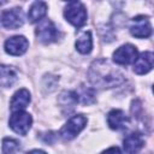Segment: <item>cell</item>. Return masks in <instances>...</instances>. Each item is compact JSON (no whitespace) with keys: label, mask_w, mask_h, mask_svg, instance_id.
I'll return each mask as SVG.
<instances>
[{"label":"cell","mask_w":154,"mask_h":154,"mask_svg":"<svg viewBox=\"0 0 154 154\" xmlns=\"http://www.w3.org/2000/svg\"><path fill=\"white\" fill-rule=\"evenodd\" d=\"M65 1H77V0H65Z\"/></svg>","instance_id":"obj_20"},{"label":"cell","mask_w":154,"mask_h":154,"mask_svg":"<svg viewBox=\"0 0 154 154\" xmlns=\"http://www.w3.org/2000/svg\"><path fill=\"white\" fill-rule=\"evenodd\" d=\"M46 13H47V5L42 1H36L30 6L28 17L31 23H36V22L42 20V18L46 16Z\"/></svg>","instance_id":"obj_15"},{"label":"cell","mask_w":154,"mask_h":154,"mask_svg":"<svg viewBox=\"0 0 154 154\" xmlns=\"http://www.w3.org/2000/svg\"><path fill=\"white\" fill-rule=\"evenodd\" d=\"M30 100H31L30 93L26 89L23 88V89L17 90L13 94L12 99H11V105H10L11 111L14 112V111H22V109H24L30 103Z\"/></svg>","instance_id":"obj_12"},{"label":"cell","mask_w":154,"mask_h":154,"mask_svg":"<svg viewBox=\"0 0 154 154\" xmlns=\"http://www.w3.org/2000/svg\"><path fill=\"white\" fill-rule=\"evenodd\" d=\"M23 23H24V14H23V11L18 7L7 10L1 14V24L6 29H10V30L18 29L23 25Z\"/></svg>","instance_id":"obj_7"},{"label":"cell","mask_w":154,"mask_h":154,"mask_svg":"<svg viewBox=\"0 0 154 154\" xmlns=\"http://www.w3.org/2000/svg\"><path fill=\"white\" fill-rule=\"evenodd\" d=\"M136 58H137V49L135 46L130 43L120 46L113 53V60L116 64H119V65H129L134 63Z\"/></svg>","instance_id":"obj_8"},{"label":"cell","mask_w":154,"mask_h":154,"mask_svg":"<svg viewBox=\"0 0 154 154\" xmlns=\"http://www.w3.org/2000/svg\"><path fill=\"white\" fill-rule=\"evenodd\" d=\"M28 47H29V42L22 35L12 36L5 42V51L11 55H22L26 52Z\"/></svg>","instance_id":"obj_9"},{"label":"cell","mask_w":154,"mask_h":154,"mask_svg":"<svg viewBox=\"0 0 154 154\" xmlns=\"http://www.w3.org/2000/svg\"><path fill=\"white\" fill-rule=\"evenodd\" d=\"M17 81V73L12 66L0 65V87L8 88Z\"/></svg>","instance_id":"obj_14"},{"label":"cell","mask_w":154,"mask_h":154,"mask_svg":"<svg viewBox=\"0 0 154 154\" xmlns=\"http://www.w3.org/2000/svg\"><path fill=\"white\" fill-rule=\"evenodd\" d=\"M64 16L66 20L76 28L83 26L87 22V10L79 2H72L69 5L64 11Z\"/></svg>","instance_id":"obj_4"},{"label":"cell","mask_w":154,"mask_h":154,"mask_svg":"<svg viewBox=\"0 0 154 154\" xmlns=\"http://www.w3.org/2000/svg\"><path fill=\"white\" fill-rule=\"evenodd\" d=\"M8 124H10V128L14 132H17L19 135H26L31 128L32 118L29 113L24 112V109L14 111V112H12V116L10 117Z\"/></svg>","instance_id":"obj_2"},{"label":"cell","mask_w":154,"mask_h":154,"mask_svg":"<svg viewBox=\"0 0 154 154\" xmlns=\"http://www.w3.org/2000/svg\"><path fill=\"white\" fill-rule=\"evenodd\" d=\"M8 0H0V5H4V4H6Z\"/></svg>","instance_id":"obj_19"},{"label":"cell","mask_w":154,"mask_h":154,"mask_svg":"<svg viewBox=\"0 0 154 154\" xmlns=\"http://www.w3.org/2000/svg\"><path fill=\"white\" fill-rule=\"evenodd\" d=\"M107 123L111 129L122 130L128 126L129 118L122 109H112L107 116Z\"/></svg>","instance_id":"obj_11"},{"label":"cell","mask_w":154,"mask_h":154,"mask_svg":"<svg viewBox=\"0 0 154 154\" xmlns=\"http://www.w3.org/2000/svg\"><path fill=\"white\" fill-rule=\"evenodd\" d=\"M144 142H143V138L140 134H130L128 135L125 138H124V142H123V148L126 153H136L138 152L142 147H143Z\"/></svg>","instance_id":"obj_13"},{"label":"cell","mask_w":154,"mask_h":154,"mask_svg":"<svg viewBox=\"0 0 154 154\" xmlns=\"http://www.w3.org/2000/svg\"><path fill=\"white\" fill-rule=\"evenodd\" d=\"M89 78L97 88H112L124 82V76L103 59L93 63L89 70Z\"/></svg>","instance_id":"obj_1"},{"label":"cell","mask_w":154,"mask_h":154,"mask_svg":"<svg viewBox=\"0 0 154 154\" xmlns=\"http://www.w3.org/2000/svg\"><path fill=\"white\" fill-rule=\"evenodd\" d=\"M36 36L42 43L47 45L55 42L59 38L60 32L52 20L45 19V20H40V24L36 28Z\"/></svg>","instance_id":"obj_5"},{"label":"cell","mask_w":154,"mask_h":154,"mask_svg":"<svg viewBox=\"0 0 154 154\" xmlns=\"http://www.w3.org/2000/svg\"><path fill=\"white\" fill-rule=\"evenodd\" d=\"M153 53L152 52H144L141 53L134 61V71L137 75H144L149 72L153 67Z\"/></svg>","instance_id":"obj_10"},{"label":"cell","mask_w":154,"mask_h":154,"mask_svg":"<svg viewBox=\"0 0 154 154\" xmlns=\"http://www.w3.org/2000/svg\"><path fill=\"white\" fill-rule=\"evenodd\" d=\"M130 32L137 38H147L152 35V25L147 16H137L131 20Z\"/></svg>","instance_id":"obj_6"},{"label":"cell","mask_w":154,"mask_h":154,"mask_svg":"<svg viewBox=\"0 0 154 154\" xmlns=\"http://www.w3.org/2000/svg\"><path fill=\"white\" fill-rule=\"evenodd\" d=\"M19 148V142L13 138H4L2 140V152L4 153H13Z\"/></svg>","instance_id":"obj_18"},{"label":"cell","mask_w":154,"mask_h":154,"mask_svg":"<svg viewBox=\"0 0 154 154\" xmlns=\"http://www.w3.org/2000/svg\"><path fill=\"white\" fill-rule=\"evenodd\" d=\"M73 93L77 99V102H82L85 105V103H91L94 101V91L89 88L81 87L78 90H76Z\"/></svg>","instance_id":"obj_17"},{"label":"cell","mask_w":154,"mask_h":154,"mask_svg":"<svg viewBox=\"0 0 154 154\" xmlns=\"http://www.w3.org/2000/svg\"><path fill=\"white\" fill-rule=\"evenodd\" d=\"M76 48L82 54H88V53L91 52L93 38H91V32L90 31H84L78 36V38L76 41Z\"/></svg>","instance_id":"obj_16"},{"label":"cell","mask_w":154,"mask_h":154,"mask_svg":"<svg viewBox=\"0 0 154 154\" xmlns=\"http://www.w3.org/2000/svg\"><path fill=\"white\" fill-rule=\"evenodd\" d=\"M87 125V118L82 114L73 116L60 130V136L65 141H70L75 138Z\"/></svg>","instance_id":"obj_3"}]
</instances>
